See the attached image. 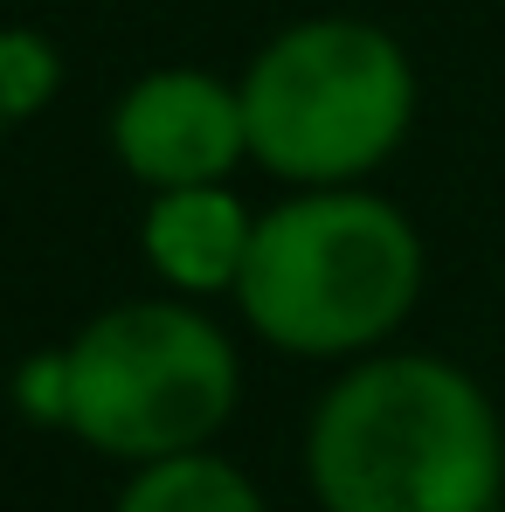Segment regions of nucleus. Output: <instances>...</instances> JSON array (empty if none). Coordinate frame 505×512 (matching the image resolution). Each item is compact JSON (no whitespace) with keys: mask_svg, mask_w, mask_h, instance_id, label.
I'll return each mask as SVG.
<instances>
[{"mask_svg":"<svg viewBox=\"0 0 505 512\" xmlns=\"http://www.w3.org/2000/svg\"><path fill=\"white\" fill-rule=\"evenodd\" d=\"M312 478L333 512H492L505 478L499 416L443 360H374L326 395Z\"/></svg>","mask_w":505,"mask_h":512,"instance_id":"nucleus-1","label":"nucleus"},{"mask_svg":"<svg viewBox=\"0 0 505 512\" xmlns=\"http://www.w3.org/2000/svg\"><path fill=\"white\" fill-rule=\"evenodd\" d=\"M409 56L367 21L291 28L243 84L250 153L291 180H346L388 160L409 132Z\"/></svg>","mask_w":505,"mask_h":512,"instance_id":"nucleus-3","label":"nucleus"},{"mask_svg":"<svg viewBox=\"0 0 505 512\" xmlns=\"http://www.w3.org/2000/svg\"><path fill=\"white\" fill-rule=\"evenodd\" d=\"M21 409L28 416H70V360H35L21 374Z\"/></svg>","mask_w":505,"mask_h":512,"instance_id":"nucleus-9","label":"nucleus"},{"mask_svg":"<svg viewBox=\"0 0 505 512\" xmlns=\"http://www.w3.org/2000/svg\"><path fill=\"white\" fill-rule=\"evenodd\" d=\"M0 118H7V111H0Z\"/></svg>","mask_w":505,"mask_h":512,"instance_id":"nucleus-10","label":"nucleus"},{"mask_svg":"<svg viewBox=\"0 0 505 512\" xmlns=\"http://www.w3.org/2000/svg\"><path fill=\"white\" fill-rule=\"evenodd\" d=\"M118 512H263V506H256V492L229 464L180 450V457H160V464L125 492Z\"/></svg>","mask_w":505,"mask_h":512,"instance_id":"nucleus-7","label":"nucleus"},{"mask_svg":"<svg viewBox=\"0 0 505 512\" xmlns=\"http://www.w3.org/2000/svg\"><path fill=\"white\" fill-rule=\"evenodd\" d=\"M422 284L416 229L374 194H312L263 215L243 256V312L291 353H346L402 326Z\"/></svg>","mask_w":505,"mask_h":512,"instance_id":"nucleus-2","label":"nucleus"},{"mask_svg":"<svg viewBox=\"0 0 505 512\" xmlns=\"http://www.w3.org/2000/svg\"><path fill=\"white\" fill-rule=\"evenodd\" d=\"M250 236H256L250 215L215 180L208 187H167V201L146 222V250H153V263L167 270L180 291L236 284L243 277V256H250Z\"/></svg>","mask_w":505,"mask_h":512,"instance_id":"nucleus-6","label":"nucleus"},{"mask_svg":"<svg viewBox=\"0 0 505 512\" xmlns=\"http://www.w3.org/2000/svg\"><path fill=\"white\" fill-rule=\"evenodd\" d=\"M70 360L63 423L118 457H180L236 402V360L222 333L180 305H125L97 319Z\"/></svg>","mask_w":505,"mask_h":512,"instance_id":"nucleus-4","label":"nucleus"},{"mask_svg":"<svg viewBox=\"0 0 505 512\" xmlns=\"http://www.w3.org/2000/svg\"><path fill=\"white\" fill-rule=\"evenodd\" d=\"M56 90V56L42 35H0V111L21 118Z\"/></svg>","mask_w":505,"mask_h":512,"instance_id":"nucleus-8","label":"nucleus"},{"mask_svg":"<svg viewBox=\"0 0 505 512\" xmlns=\"http://www.w3.org/2000/svg\"><path fill=\"white\" fill-rule=\"evenodd\" d=\"M243 146H250L243 97H229L194 70L146 77L118 104V153L153 187H208L215 173H229Z\"/></svg>","mask_w":505,"mask_h":512,"instance_id":"nucleus-5","label":"nucleus"}]
</instances>
